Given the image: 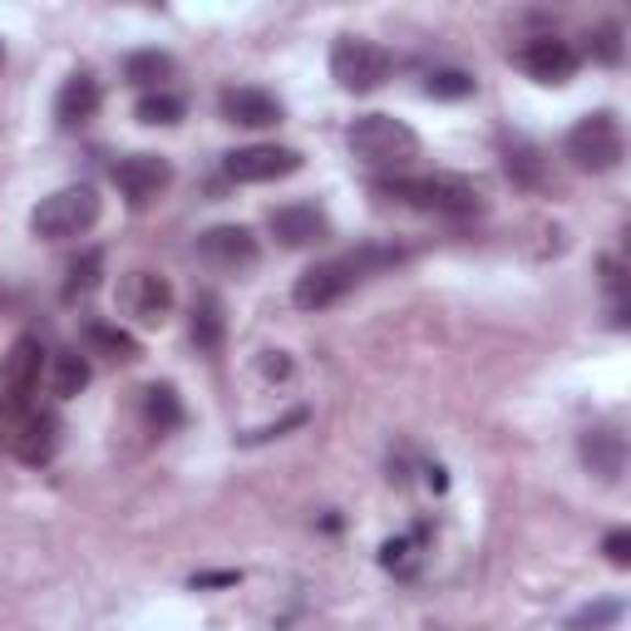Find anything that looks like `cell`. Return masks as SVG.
I'll use <instances>...</instances> for the list:
<instances>
[{"label": "cell", "instance_id": "obj_1", "mask_svg": "<svg viewBox=\"0 0 631 631\" xmlns=\"http://www.w3.org/2000/svg\"><path fill=\"white\" fill-rule=\"evenodd\" d=\"M395 262H405V252H395V247H361V252H345V257L316 262V267H307L297 277L291 301H297L301 311H325L341 297H351L370 272H385V267H395Z\"/></svg>", "mask_w": 631, "mask_h": 631}, {"label": "cell", "instance_id": "obj_2", "mask_svg": "<svg viewBox=\"0 0 631 631\" xmlns=\"http://www.w3.org/2000/svg\"><path fill=\"white\" fill-rule=\"evenodd\" d=\"M375 192L390 202H405L414 212H434V218H474L484 208V192L460 173H430V178H375Z\"/></svg>", "mask_w": 631, "mask_h": 631}, {"label": "cell", "instance_id": "obj_3", "mask_svg": "<svg viewBox=\"0 0 631 631\" xmlns=\"http://www.w3.org/2000/svg\"><path fill=\"white\" fill-rule=\"evenodd\" d=\"M351 154L365 163V168H380V173H400L420 158V134H414L405 119L395 114H365L351 124Z\"/></svg>", "mask_w": 631, "mask_h": 631}, {"label": "cell", "instance_id": "obj_4", "mask_svg": "<svg viewBox=\"0 0 631 631\" xmlns=\"http://www.w3.org/2000/svg\"><path fill=\"white\" fill-rule=\"evenodd\" d=\"M563 154H567V163H573L577 173H612V168H622V158H627L622 119L607 114V109L577 119V124L567 129Z\"/></svg>", "mask_w": 631, "mask_h": 631}, {"label": "cell", "instance_id": "obj_5", "mask_svg": "<svg viewBox=\"0 0 631 631\" xmlns=\"http://www.w3.org/2000/svg\"><path fill=\"white\" fill-rule=\"evenodd\" d=\"M40 370H45V345H40V335H15L10 351L0 355V414H5V420L35 414Z\"/></svg>", "mask_w": 631, "mask_h": 631}, {"label": "cell", "instance_id": "obj_6", "mask_svg": "<svg viewBox=\"0 0 631 631\" xmlns=\"http://www.w3.org/2000/svg\"><path fill=\"white\" fill-rule=\"evenodd\" d=\"M99 222V192L89 182H75V188H59L49 198H40V208L30 212V232L45 242H69L85 237Z\"/></svg>", "mask_w": 631, "mask_h": 631}, {"label": "cell", "instance_id": "obj_7", "mask_svg": "<svg viewBox=\"0 0 631 631\" xmlns=\"http://www.w3.org/2000/svg\"><path fill=\"white\" fill-rule=\"evenodd\" d=\"M395 69V55L375 40H361V35H341L331 45V79L345 89V95H370L390 79Z\"/></svg>", "mask_w": 631, "mask_h": 631}, {"label": "cell", "instance_id": "obj_8", "mask_svg": "<svg viewBox=\"0 0 631 631\" xmlns=\"http://www.w3.org/2000/svg\"><path fill=\"white\" fill-rule=\"evenodd\" d=\"M198 257L208 262L212 272H247V267H257L262 247H257V237H252V228L218 222V228H208L198 237Z\"/></svg>", "mask_w": 631, "mask_h": 631}, {"label": "cell", "instance_id": "obj_9", "mask_svg": "<svg viewBox=\"0 0 631 631\" xmlns=\"http://www.w3.org/2000/svg\"><path fill=\"white\" fill-rule=\"evenodd\" d=\"M232 182H277V178H291L301 168V154L297 148H281V144H252V148H237V154L222 158Z\"/></svg>", "mask_w": 631, "mask_h": 631}, {"label": "cell", "instance_id": "obj_10", "mask_svg": "<svg viewBox=\"0 0 631 631\" xmlns=\"http://www.w3.org/2000/svg\"><path fill=\"white\" fill-rule=\"evenodd\" d=\"M168 182H173V168H168V158H158V154H129L114 163V188L124 192L134 208H148Z\"/></svg>", "mask_w": 631, "mask_h": 631}, {"label": "cell", "instance_id": "obj_11", "mask_svg": "<svg viewBox=\"0 0 631 631\" xmlns=\"http://www.w3.org/2000/svg\"><path fill=\"white\" fill-rule=\"evenodd\" d=\"M518 65H523V75H533L538 85H567V79L577 75V49L557 35H538L518 49Z\"/></svg>", "mask_w": 631, "mask_h": 631}, {"label": "cell", "instance_id": "obj_12", "mask_svg": "<svg viewBox=\"0 0 631 631\" xmlns=\"http://www.w3.org/2000/svg\"><path fill=\"white\" fill-rule=\"evenodd\" d=\"M119 297H124V311L134 316L139 325H163L173 311V287H168V277H158V272H129Z\"/></svg>", "mask_w": 631, "mask_h": 631}, {"label": "cell", "instance_id": "obj_13", "mask_svg": "<svg viewBox=\"0 0 631 631\" xmlns=\"http://www.w3.org/2000/svg\"><path fill=\"white\" fill-rule=\"evenodd\" d=\"M267 228L281 247H316V242L331 237V218L316 202H287V208H277L267 218Z\"/></svg>", "mask_w": 631, "mask_h": 631}, {"label": "cell", "instance_id": "obj_14", "mask_svg": "<svg viewBox=\"0 0 631 631\" xmlns=\"http://www.w3.org/2000/svg\"><path fill=\"white\" fill-rule=\"evenodd\" d=\"M577 454H583V464L593 469L602 484H617V478L627 474V440L617 430H607V424H597V430H583V440H577Z\"/></svg>", "mask_w": 631, "mask_h": 631}, {"label": "cell", "instance_id": "obj_15", "mask_svg": "<svg viewBox=\"0 0 631 631\" xmlns=\"http://www.w3.org/2000/svg\"><path fill=\"white\" fill-rule=\"evenodd\" d=\"M222 119L242 129H272L281 124V104L267 95V89H222Z\"/></svg>", "mask_w": 631, "mask_h": 631}, {"label": "cell", "instance_id": "obj_16", "mask_svg": "<svg viewBox=\"0 0 631 631\" xmlns=\"http://www.w3.org/2000/svg\"><path fill=\"white\" fill-rule=\"evenodd\" d=\"M99 114V85H95V75H69L65 79V89H59V99H55V119H59V129H85L89 119Z\"/></svg>", "mask_w": 631, "mask_h": 631}, {"label": "cell", "instance_id": "obj_17", "mask_svg": "<svg viewBox=\"0 0 631 631\" xmlns=\"http://www.w3.org/2000/svg\"><path fill=\"white\" fill-rule=\"evenodd\" d=\"M59 450V414L49 410H35L20 420V434H15V454L25 464H49Z\"/></svg>", "mask_w": 631, "mask_h": 631}, {"label": "cell", "instance_id": "obj_18", "mask_svg": "<svg viewBox=\"0 0 631 631\" xmlns=\"http://www.w3.org/2000/svg\"><path fill=\"white\" fill-rule=\"evenodd\" d=\"M188 335H192V345H198L202 355L222 351V341H228V316H222V301L212 297V291H202V297L192 301Z\"/></svg>", "mask_w": 631, "mask_h": 631}, {"label": "cell", "instance_id": "obj_19", "mask_svg": "<svg viewBox=\"0 0 631 631\" xmlns=\"http://www.w3.org/2000/svg\"><path fill=\"white\" fill-rule=\"evenodd\" d=\"M85 345H89V355H104V361H114V365L139 361V341L129 331H119V325H109V321H89Z\"/></svg>", "mask_w": 631, "mask_h": 631}, {"label": "cell", "instance_id": "obj_20", "mask_svg": "<svg viewBox=\"0 0 631 631\" xmlns=\"http://www.w3.org/2000/svg\"><path fill=\"white\" fill-rule=\"evenodd\" d=\"M503 173L518 182V188H533V192L547 182V163H543V154H538L533 144H523V139H513V144L503 148Z\"/></svg>", "mask_w": 631, "mask_h": 631}, {"label": "cell", "instance_id": "obj_21", "mask_svg": "<svg viewBox=\"0 0 631 631\" xmlns=\"http://www.w3.org/2000/svg\"><path fill=\"white\" fill-rule=\"evenodd\" d=\"M139 405H144V420L154 434H168L182 424V400H178L173 385H148V390L139 395Z\"/></svg>", "mask_w": 631, "mask_h": 631}, {"label": "cell", "instance_id": "obj_22", "mask_svg": "<svg viewBox=\"0 0 631 631\" xmlns=\"http://www.w3.org/2000/svg\"><path fill=\"white\" fill-rule=\"evenodd\" d=\"M124 79L154 95V89H163V79H173V55H163V49H134L124 59Z\"/></svg>", "mask_w": 631, "mask_h": 631}, {"label": "cell", "instance_id": "obj_23", "mask_svg": "<svg viewBox=\"0 0 631 631\" xmlns=\"http://www.w3.org/2000/svg\"><path fill=\"white\" fill-rule=\"evenodd\" d=\"M85 385H89V361L79 351H59L55 361H49V390H55L59 400L85 395Z\"/></svg>", "mask_w": 631, "mask_h": 631}, {"label": "cell", "instance_id": "obj_24", "mask_svg": "<svg viewBox=\"0 0 631 631\" xmlns=\"http://www.w3.org/2000/svg\"><path fill=\"white\" fill-rule=\"evenodd\" d=\"M99 277H104V252H99V247L79 252V257L69 262V277H65V301H69V307H75V301H85L89 291L99 287Z\"/></svg>", "mask_w": 631, "mask_h": 631}, {"label": "cell", "instance_id": "obj_25", "mask_svg": "<svg viewBox=\"0 0 631 631\" xmlns=\"http://www.w3.org/2000/svg\"><path fill=\"white\" fill-rule=\"evenodd\" d=\"M182 109H188V104H182L178 95L154 89V95H144L134 104V114H139V124H163V129H168V124H178V119H182Z\"/></svg>", "mask_w": 631, "mask_h": 631}, {"label": "cell", "instance_id": "obj_26", "mask_svg": "<svg viewBox=\"0 0 631 631\" xmlns=\"http://www.w3.org/2000/svg\"><path fill=\"white\" fill-rule=\"evenodd\" d=\"M474 85L478 79L469 69H430V75H424V95L430 99H469Z\"/></svg>", "mask_w": 631, "mask_h": 631}, {"label": "cell", "instance_id": "obj_27", "mask_svg": "<svg viewBox=\"0 0 631 631\" xmlns=\"http://www.w3.org/2000/svg\"><path fill=\"white\" fill-rule=\"evenodd\" d=\"M587 55L597 59V65H622V55H627V45H622V25H597L593 35H587Z\"/></svg>", "mask_w": 631, "mask_h": 631}, {"label": "cell", "instance_id": "obj_28", "mask_svg": "<svg viewBox=\"0 0 631 631\" xmlns=\"http://www.w3.org/2000/svg\"><path fill=\"white\" fill-rule=\"evenodd\" d=\"M420 543H424V528L414 538H395V543L380 547V563L395 567V573H410V557H414V547H420Z\"/></svg>", "mask_w": 631, "mask_h": 631}, {"label": "cell", "instance_id": "obj_29", "mask_svg": "<svg viewBox=\"0 0 631 631\" xmlns=\"http://www.w3.org/2000/svg\"><path fill=\"white\" fill-rule=\"evenodd\" d=\"M622 617V602H597V607H583V612L573 617V631H587V627H607V622H617Z\"/></svg>", "mask_w": 631, "mask_h": 631}, {"label": "cell", "instance_id": "obj_30", "mask_svg": "<svg viewBox=\"0 0 631 631\" xmlns=\"http://www.w3.org/2000/svg\"><path fill=\"white\" fill-rule=\"evenodd\" d=\"M301 424H307V410H291L287 420L267 424V430H252V434H247V440H242V444H267V440H281V434H287V430H301Z\"/></svg>", "mask_w": 631, "mask_h": 631}, {"label": "cell", "instance_id": "obj_31", "mask_svg": "<svg viewBox=\"0 0 631 631\" xmlns=\"http://www.w3.org/2000/svg\"><path fill=\"white\" fill-rule=\"evenodd\" d=\"M602 553H607V563H612V567H631V533H627V528H617V533H607Z\"/></svg>", "mask_w": 631, "mask_h": 631}, {"label": "cell", "instance_id": "obj_32", "mask_svg": "<svg viewBox=\"0 0 631 631\" xmlns=\"http://www.w3.org/2000/svg\"><path fill=\"white\" fill-rule=\"evenodd\" d=\"M262 375H267V380H287V375H291L287 351H267V355H262Z\"/></svg>", "mask_w": 631, "mask_h": 631}, {"label": "cell", "instance_id": "obj_33", "mask_svg": "<svg viewBox=\"0 0 631 631\" xmlns=\"http://www.w3.org/2000/svg\"><path fill=\"white\" fill-rule=\"evenodd\" d=\"M237 583H242V573H198V577H192L198 593H212V587H237Z\"/></svg>", "mask_w": 631, "mask_h": 631}, {"label": "cell", "instance_id": "obj_34", "mask_svg": "<svg viewBox=\"0 0 631 631\" xmlns=\"http://www.w3.org/2000/svg\"><path fill=\"white\" fill-rule=\"evenodd\" d=\"M0 65H5V45H0Z\"/></svg>", "mask_w": 631, "mask_h": 631}]
</instances>
